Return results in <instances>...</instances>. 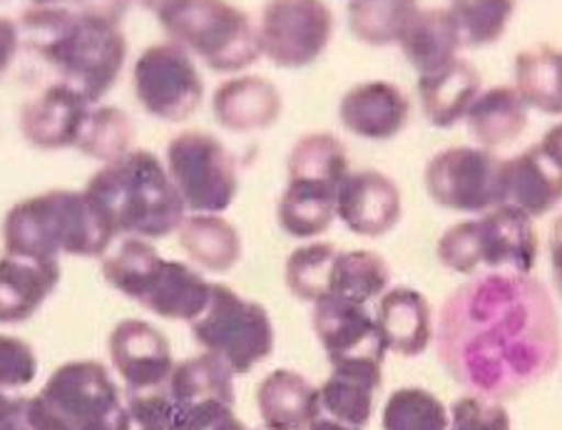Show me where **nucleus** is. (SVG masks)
<instances>
[{
    "label": "nucleus",
    "instance_id": "c03bdc74",
    "mask_svg": "<svg viewBox=\"0 0 562 430\" xmlns=\"http://www.w3.org/2000/svg\"><path fill=\"white\" fill-rule=\"evenodd\" d=\"M23 45V35H21V25L11 18L0 15V82L8 75V70L13 68L15 55Z\"/></svg>",
    "mask_w": 562,
    "mask_h": 430
},
{
    "label": "nucleus",
    "instance_id": "3c124183",
    "mask_svg": "<svg viewBox=\"0 0 562 430\" xmlns=\"http://www.w3.org/2000/svg\"><path fill=\"white\" fill-rule=\"evenodd\" d=\"M137 3H139V5H143V8H147V11H153V13L157 15L159 11H162V8H165V5H170V3H172V0H137Z\"/></svg>",
    "mask_w": 562,
    "mask_h": 430
},
{
    "label": "nucleus",
    "instance_id": "a18cd8bd",
    "mask_svg": "<svg viewBox=\"0 0 562 430\" xmlns=\"http://www.w3.org/2000/svg\"><path fill=\"white\" fill-rule=\"evenodd\" d=\"M0 430H35L27 416V398L18 394L0 396Z\"/></svg>",
    "mask_w": 562,
    "mask_h": 430
},
{
    "label": "nucleus",
    "instance_id": "f8f14e48",
    "mask_svg": "<svg viewBox=\"0 0 562 430\" xmlns=\"http://www.w3.org/2000/svg\"><path fill=\"white\" fill-rule=\"evenodd\" d=\"M133 90L149 117L184 123L204 102V80L190 53L172 41L139 53L133 68Z\"/></svg>",
    "mask_w": 562,
    "mask_h": 430
},
{
    "label": "nucleus",
    "instance_id": "20e7f679",
    "mask_svg": "<svg viewBox=\"0 0 562 430\" xmlns=\"http://www.w3.org/2000/svg\"><path fill=\"white\" fill-rule=\"evenodd\" d=\"M86 192L115 224L117 234L165 239L180 231L187 207L165 162L149 149H130L90 177Z\"/></svg>",
    "mask_w": 562,
    "mask_h": 430
},
{
    "label": "nucleus",
    "instance_id": "9b49d317",
    "mask_svg": "<svg viewBox=\"0 0 562 430\" xmlns=\"http://www.w3.org/2000/svg\"><path fill=\"white\" fill-rule=\"evenodd\" d=\"M334 31L326 0H267L257 23L261 58L281 70H304L329 50Z\"/></svg>",
    "mask_w": 562,
    "mask_h": 430
},
{
    "label": "nucleus",
    "instance_id": "8fccbe9b",
    "mask_svg": "<svg viewBox=\"0 0 562 430\" xmlns=\"http://www.w3.org/2000/svg\"><path fill=\"white\" fill-rule=\"evenodd\" d=\"M214 430H255V428H247L245 423H241V420L237 418V414H232L229 418H224L222 423L214 428Z\"/></svg>",
    "mask_w": 562,
    "mask_h": 430
},
{
    "label": "nucleus",
    "instance_id": "6ab92c4d",
    "mask_svg": "<svg viewBox=\"0 0 562 430\" xmlns=\"http://www.w3.org/2000/svg\"><path fill=\"white\" fill-rule=\"evenodd\" d=\"M383 386V363L356 359L334 363L329 378L318 386L322 416L356 430L371 423L376 396Z\"/></svg>",
    "mask_w": 562,
    "mask_h": 430
},
{
    "label": "nucleus",
    "instance_id": "412c9836",
    "mask_svg": "<svg viewBox=\"0 0 562 430\" xmlns=\"http://www.w3.org/2000/svg\"><path fill=\"white\" fill-rule=\"evenodd\" d=\"M373 319H376L386 351L406 359L420 357L436 336L430 302L418 288L411 286L389 288L379 298Z\"/></svg>",
    "mask_w": 562,
    "mask_h": 430
},
{
    "label": "nucleus",
    "instance_id": "1a4fd4ad",
    "mask_svg": "<svg viewBox=\"0 0 562 430\" xmlns=\"http://www.w3.org/2000/svg\"><path fill=\"white\" fill-rule=\"evenodd\" d=\"M165 167L187 212L224 214L239 192L234 155L220 137L204 129H184L167 145Z\"/></svg>",
    "mask_w": 562,
    "mask_h": 430
},
{
    "label": "nucleus",
    "instance_id": "603ef678",
    "mask_svg": "<svg viewBox=\"0 0 562 430\" xmlns=\"http://www.w3.org/2000/svg\"><path fill=\"white\" fill-rule=\"evenodd\" d=\"M0 3H3V0H0Z\"/></svg>",
    "mask_w": 562,
    "mask_h": 430
},
{
    "label": "nucleus",
    "instance_id": "ddd939ff",
    "mask_svg": "<svg viewBox=\"0 0 562 430\" xmlns=\"http://www.w3.org/2000/svg\"><path fill=\"white\" fill-rule=\"evenodd\" d=\"M108 353L127 396L167 388L175 359L167 336L143 319H125L110 331Z\"/></svg>",
    "mask_w": 562,
    "mask_h": 430
},
{
    "label": "nucleus",
    "instance_id": "bb28decb",
    "mask_svg": "<svg viewBox=\"0 0 562 430\" xmlns=\"http://www.w3.org/2000/svg\"><path fill=\"white\" fill-rule=\"evenodd\" d=\"M396 45L418 75L443 68L463 50L461 35L448 8H418Z\"/></svg>",
    "mask_w": 562,
    "mask_h": 430
},
{
    "label": "nucleus",
    "instance_id": "b1692460",
    "mask_svg": "<svg viewBox=\"0 0 562 430\" xmlns=\"http://www.w3.org/2000/svg\"><path fill=\"white\" fill-rule=\"evenodd\" d=\"M505 204L540 219L562 204V170L538 145L505 160Z\"/></svg>",
    "mask_w": 562,
    "mask_h": 430
},
{
    "label": "nucleus",
    "instance_id": "4be33fe9",
    "mask_svg": "<svg viewBox=\"0 0 562 430\" xmlns=\"http://www.w3.org/2000/svg\"><path fill=\"white\" fill-rule=\"evenodd\" d=\"M60 284V261L5 254L0 259V324L18 326L41 312Z\"/></svg>",
    "mask_w": 562,
    "mask_h": 430
},
{
    "label": "nucleus",
    "instance_id": "9d476101",
    "mask_svg": "<svg viewBox=\"0 0 562 430\" xmlns=\"http://www.w3.org/2000/svg\"><path fill=\"white\" fill-rule=\"evenodd\" d=\"M426 192L440 210L485 214L505 204V160L485 147H446L430 157Z\"/></svg>",
    "mask_w": 562,
    "mask_h": 430
},
{
    "label": "nucleus",
    "instance_id": "cd10ccee",
    "mask_svg": "<svg viewBox=\"0 0 562 430\" xmlns=\"http://www.w3.org/2000/svg\"><path fill=\"white\" fill-rule=\"evenodd\" d=\"M530 123V108L513 86H493L475 98L465 125L477 147L498 149L518 139Z\"/></svg>",
    "mask_w": 562,
    "mask_h": 430
},
{
    "label": "nucleus",
    "instance_id": "e433bc0d",
    "mask_svg": "<svg viewBox=\"0 0 562 430\" xmlns=\"http://www.w3.org/2000/svg\"><path fill=\"white\" fill-rule=\"evenodd\" d=\"M518 0H451L448 13L463 48H488L508 33Z\"/></svg>",
    "mask_w": 562,
    "mask_h": 430
},
{
    "label": "nucleus",
    "instance_id": "c756f323",
    "mask_svg": "<svg viewBox=\"0 0 562 430\" xmlns=\"http://www.w3.org/2000/svg\"><path fill=\"white\" fill-rule=\"evenodd\" d=\"M180 245L196 267L227 274L241 259V237L222 214H192L180 227Z\"/></svg>",
    "mask_w": 562,
    "mask_h": 430
},
{
    "label": "nucleus",
    "instance_id": "79ce46f5",
    "mask_svg": "<svg viewBox=\"0 0 562 430\" xmlns=\"http://www.w3.org/2000/svg\"><path fill=\"white\" fill-rule=\"evenodd\" d=\"M448 430H513V426L510 414L498 400L468 394L453 400Z\"/></svg>",
    "mask_w": 562,
    "mask_h": 430
},
{
    "label": "nucleus",
    "instance_id": "58836bf2",
    "mask_svg": "<svg viewBox=\"0 0 562 430\" xmlns=\"http://www.w3.org/2000/svg\"><path fill=\"white\" fill-rule=\"evenodd\" d=\"M336 254L339 249L329 241H308L294 249L284 264V282L292 296L306 304H316L329 296Z\"/></svg>",
    "mask_w": 562,
    "mask_h": 430
},
{
    "label": "nucleus",
    "instance_id": "37998d69",
    "mask_svg": "<svg viewBox=\"0 0 562 430\" xmlns=\"http://www.w3.org/2000/svg\"><path fill=\"white\" fill-rule=\"evenodd\" d=\"M133 0H31V8H72V11L120 23Z\"/></svg>",
    "mask_w": 562,
    "mask_h": 430
},
{
    "label": "nucleus",
    "instance_id": "09e8293b",
    "mask_svg": "<svg viewBox=\"0 0 562 430\" xmlns=\"http://www.w3.org/2000/svg\"><path fill=\"white\" fill-rule=\"evenodd\" d=\"M306 430H356V428H349V426H344V423H336V420L326 418V416H318Z\"/></svg>",
    "mask_w": 562,
    "mask_h": 430
},
{
    "label": "nucleus",
    "instance_id": "5701e85b",
    "mask_svg": "<svg viewBox=\"0 0 562 430\" xmlns=\"http://www.w3.org/2000/svg\"><path fill=\"white\" fill-rule=\"evenodd\" d=\"M257 410L265 430H306L322 416V400L304 373L277 369L259 381Z\"/></svg>",
    "mask_w": 562,
    "mask_h": 430
},
{
    "label": "nucleus",
    "instance_id": "f3484780",
    "mask_svg": "<svg viewBox=\"0 0 562 430\" xmlns=\"http://www.w3.org/2000/svg\"><path fill=\"white\" fill-rule=\"evenodd\" d=\"M339 123L346 133L367 143H389L408 127L411 100L396 82H356L339 100Z\"/></svg>",
    "mask_w": 562,
    "mask_h": 430
},
{
    "label": "nucleus",
    "instance_id": "aec40b11",
    "mask_svg": "<svg viewBox=\"0 0 562 430\" xmlns=\"http://www.w3.org/2000/svg\"><path fill=\"white\" fill-rule=\"evenodd\" d=\"M483 92V78L475 65L456 58L434 72L418 75L416 95L424 117L438 129H451L465 123L468 110Z\"/></svg>",
    "mask_w": 562,
    "mask_h": 430
},
{
    "label": "nucleus",
    "instance_id": "6e6552de",
    "mask_svg": "<svg viewBox=\"0 0 562 430\" xmlns=\"http://www.w3.org/2000/svg\"><path fill=\"white\" fill-rule=\"evenodd\" d=\"M190 326L194 341L227 363L234 376L255 371L277 346V331L267 308L227 284H212L207 308Z\"/></svg>",
    "mask_w": 562,
    "mask_h": 430
},
{
    "label": "nucleus",
    "instance_id": "0eeeda50",
    "mask_svg": "<svg viewBox=\"0 0 562 430\" xmlns=\"http://www.w3.org/2000/svg\"><path fill=\"white\" fill-rule=\"evenodd\" d=\"M157 21L167 41L214 72H247L261 58L257 23L229 0H172Z\"/></svg>",
    "mask_w": 562,
    "mask_h": 430
},
{
    "label": "nucleus",
    "instance_id": "c9c22d12",
    "mask_svg": "<svg viewBox=\"0 0 562 430\" xmlns=\"http://www.w3.org/2000/svg\"><path fill=\"white\" fill-rule=\"evenodd\" d=\"M159 264H162V257L147 239L127 237L112 254L102 259V276L115 292L139 304Z\"/></svg>",
    "mask_w": 562,
    "mask_h": 430
},
{
    "label": "nucleus",
    "instance_id": "39448f33",
    "mask_svg": "<svg viewBox=\"0 0 562 430\" xmlns=\"http://www.w3.org/2000/svg\"><path fill=\"white\" fill-rule=\"evenodd\" d=\"M538 254L536 219L513 204L477 214L475 219L451 224L436 245L440 267L461 276L485 274V271L532 274Z\"/></svg>",
    "mask_w": 562,
    "mask_h": 430
},
{
    "label": "nucleus",
    "instance_id": "a878e982",
    "mask_svg": "<svg viewBox=\"0 0 562 430\" xmlns=\"http://www.w3.org/2000/svg\"><path fill=\"white\" fill-rule=\"evenodd\" d=\"M165 391L180 408L212 410L234 408V404H237L232 369L207 351L200 353V357L175 363V371Z\"/></svg>",
    "mask_w": 562,
    "mask_h": 430
},
{
    "label": "nucleus",
    "instance_id": "f704fd0d",
    "mask_svg": "<svg viewBox=\"0 0 562 430\" xmlns=\"http://www.w3.org/2000/svg\"><path fill=\"white\" fill-rule=\"evenodd\" d=\"M418 8V0H349V31L369 48H389Z\"/></svg>",
    "mask_w": 562,
    "mask_h": 430
},
{
    "label": "nucleus",
    "instance_id": "7ed1b4c3",
    "mask_svg": "<svg viewBox=\"0 0 562 430\" xmlns=\"http://www.w3.org/2000/svg\"><path fill=\"white\" fill-rule=\"evenodd\" d=\"M120 237L105 210L90 194L50 190L18 202L3 219L5 254L41 261L105 257Z\"/></svg>",
    "mask_w": 562,
    "mask_h": 430
},
{
    "label": "nucleus",
    "instance_id": "72a5a7b5",
    "mask_svg": "<svg viewBox=\"0 0 562 430\" xmlns=\"http://www.w3.org/2000/svg\"><path fill=\"white\" fill-rule=\"evenodd\" d=\"M391 267L386 259L369 249L341 251L334 259L329 296L346 298V302L369 306L373 298L389 292Z\"/></svg>",
    "mask_w": 562,
    "mask_h": 430
},
{
    "label": "nucleus",
    "instance_id": "4468645a",
    "mask_svg": "<svg viewBox=\"0 0 562 430\" xmlns=\"http://www.w3.org/2000/svg\"><path fill=\"white\" fill-rule=\"evenodd\" d=\"M404 200L398 184L379 170H351L336 192V219L356 237L381 239L398 227Z\"/></svg>",
    "mask_w": 562,
    "mask_h": 430
},
{
    "label": "nucleus",
    "instance_id": "ea45409f",
    "mask_svg": "<svg viewBox=\"0 0 562 430\" xmlns=\"http://www.w3.org/2000/svg\"><path fill=\"white\" fill-rule=\"evenodd\" d=\"M448 426H451V408H446L443 400L420 386L393 391L381 414L383 430H448Z\"/></svg>",
    "mask_w": 562,
    "mask_h": 430
},
{
    "label": "nucleus",
    "instance_id": "f257e3e1",
    "mask_svg": "<svg viewBox=\"0 0 562 430\" xmlns=\"http://www.w3.org/2000/svg\"><path fill=\"white\" fill-rule=\"evenodd\" d=\"M434 339L448 376L498 404L546 381L562 357L555 298L532 274L471 276L440 306Z\"/></svg>",
    "mask_w": 562,
    "mask_h": 430
},
{
    "label": "nucleus",
    "instance_id": "49530a36",
    "mask_svg": "<svg viewBox=\"0 0 562 430\" xmlns=\"http://www.w3.org/2000/svg\"><path fill=\"white\" fill-rule=\"evenodd\" d=\"M548 259H550L552 288H555V294L562 298V212L550 224Z\"/></svg>",
    "mask_w": 562,
    "mask_h": 430
},
{
    "label": "nucleus",
    "instance_id": "de8ad7c7",
    "mask_svg": "<svg viewBox=\"0 0 562 430\" xmlns=\"http://www.w3.org/2000/svg\"><path fill=\"white\" fill-rule=\"evenodd\" d=\"M538 147L542 149V155H546L548 160L555 162L562 170V120H560V123L552 125L548 133L540 137Z\"/></svg>",
    "mask_w": 562,
    "mask_h": 430
},
{
    "label": "nucleus",
    "instance_id": "a211bd4d",
    "mask_svg": "<svg viewBox=\"0 0 562 430\" xmlns=\"http://www.w3.org/2000/svg\"><path fill=\"white\" fill-rule=\"evenodd\" d=\"M284 100L274 82L261 75H232L214 90L212 115L217 125L234 135L261 133L279 123Z\"/></svg>",
    "mask_w": 562,
    "mask_h": 430
},
{
    "label": "nucleus",
    "instance_id": "2eb2a0df",
    "mask_svg": "<svg viewBox=\"0 0 562 430\" xmlns=\"http://www.w3.org/2000/svg\"><path fill=\"white\" fill-rule=\"evenodd\" d=\"M312 326L331 366L356 359L383 363L389 353L376 319L363 304L346 302L339 296H324L322 302L314 304Z\"/></svg>",
    "mask_w": 562,
    "mask_h": 430
},
{
    "label": "nucleus",
    "instance_id": "393cba45",
    "mask_svg": "<svg viewBox=\"0 0 562 430\" xmlns=\"http://www.w3.org/2000/svg\"><path fill=\"white\" fill-rule=\"evenodd\" d=\"M210 296L212 282H207L200 271L184 261L162 259L145 296L139 298V306L159 319L192 324L207 308Z\"/></svg>",
    "mask_w": 562,
    "mask_h": 430
},
{
    "label": "nucleus",
    "instance_id": "4c0bfd02",
    "mask_svg": "<svg viewBox=\"0 0 562 430\" xmlns=\"http://www.w3.org/2000/svg\"><path fill=\"white\" fill-rule=\"evenodd\" d=\"M133 137L135 125L123 108L95 105L90 110V117L75 149L90 160L110 165L133 149Z\"/></svg>",
    "mask_w": 562,
    "mask_h": 430
},
{
    "label": "nucleus",
    "instance_id": "dca6fc26",
    "mask_svg": "<svg viewBox=\"0 0 562 430\" xmlns=\"http://www.w3.org/2000/svg\"><path fill=\"white\" fill-rule=\"evenodd\" d=\"M92 108L95 105L82 92L58 80L41 95L25 102L18 115V127L31 147L58 152V149L78 147Z\"/></svg>",
    "mask_w": 562,
    "mask_h": 430
},
{
    "label": "nucleus",
    "instance_id": "423d86ee",
    "mask_svg": "<svg viewBox=\"0 0 562 430\" xmlns=\"http://www.w3.org/2000/svg\"><path fill=\"white\" fill-rule=\"evenodd\" d=\"M27 416L35 430H130L127 398L100 361H68L50 373Z\"/></svg>",
    "mask_w": 562,
    "mask_h": 430
},
{
    "label": "nucleus",
    "instance_id": "7c9ffc66",
    "mask_svg": "<svg viewBox=\"0 0 562 430\" xmlns=\"http://www.w3.org/2000/svg\"><path fill=\"white\" fill-rule=\"evenodd\" d=\"M513 78V88L530 110L552 117L562 115V50L552 45L520 50Z\"/></svg>",
    "mask_w": 562,
    "mask_h": 430
},
{
    "label": "nucleus",
    "instance_id": "f03ea898",
    "mask_svg": "<svg viewBox=\"0 0 562 430\" xmlns=\"http://www.w3.org/2000/svg\"><path fill=\"white\" fill-rule=\"evenodd\" d=\"M18 25L27 48L92 105L117 86L127 63V41L120 23L72 8H27Z\"/></svg>",
    "mask_w": 562,
    "mask_h": 430
},
{
    "label": "nucleus",
    "instance_id": "2f4dec72",
    "mask_svg": "<svg viewBox=\"0 0 562 430\" xmlns=\"http://www.w3.org/2000/svg\"><path fill=\"white\" fill-rule=\"evenodd\" d=\"M351 172L349 149L331 133L302 135L289 149L286 174L289 180L318 182L339 190V184Z\"/></svg>",
    "mask_w": 562,
    "mask_h": 430
},
{
    "label": "nucleus",
    "instance_id": "a19ab883",
    "mask_svg": "<svg viewBox=\"0 0 562 430\" xmlns=\"http://www.w3.org/2000/svg\"><path fill=\"white\" fill-rule=\"evenodd\" d=\"M37 376V357L27 341L0 333V396L31 386Z\"/></svg>",
    "mask_w": 562,
    "mask_h": 430
},
{
    "label": "nucleus",
    "instance_id": "473e14b6",
    "mask_svg": "<svg viewBox=\"0 0 562 430\" xmlns=\"http://www.w3.org/2000/svg\"><path fill=\"white\" fill-rule=\"evenodd\" d=\"M130 430H214L234 408L190 410L180 408L167 396V391L127 396Z\"/></svg>",
    "mask_w": 562,
    "mask_h": 430
},
{
    "label": "nucleus",
    "instance_id": "c85d7f7f",
    "mask_svg": "<svg viewBox=\"0 0 562 430\" xmlns=\"http://www.w3.org/2000/svg\"><path fill=\"white\" fill-rule=\"evenodd\" d=\"M336 192L339 190L318 182L289 180L277 204L281 231L304 241L322 237L336 219Z\"/></svg>",
    "mask_w": 562,
    "mask_h": 430
}]
</instances>
